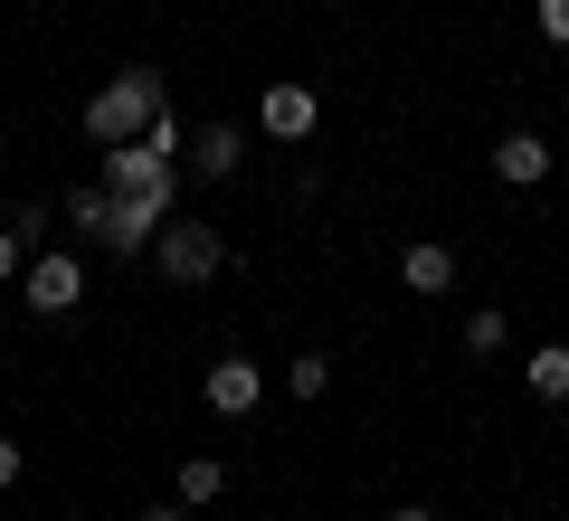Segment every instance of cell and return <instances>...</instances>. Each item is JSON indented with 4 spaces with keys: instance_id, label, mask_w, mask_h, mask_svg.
Wrapping results in <instances>:
<instances>
[{
    "instance_id": "obj_13",
    "label": "cell",
    "mask_w": 569,
    "mask_h": 521,
    "mask_svg": "<svg viewBox=\"0 0 569 521\" xmlns=\"http://www.w3.org/2000/svg\"><path fill=\"white\" fill-rule=\"evenodd\" d=\"M284 389H295V399H313V408H323V389H332V361H323V351H305V361L284 370Z\"/></svg>"
},
{
    "instance_id": "obj_11",
    "label": "cell",
    "mask_w": 569,
    "mask_h": 521,
    "mask_svg": "<svg viewBox=\"0 0 569 521\" xmlns=\"http://www.w3.org/2000/svg\"><path fill=\"white\" fill-rule=\"evenodd\" d=\"M219 493H228V464H219V455H181V502H190V512L219 502Z\"/></svg>"
},
{
    "instance_id": "obj_3",
    "label": "cell",
    "mask_w": 569,
    "mask_h": 521,
    "mask_svg": "<svg viewBox=\"0 0 569 521\" xmlns=\"http://www.w3.org/2000/svg\"><path fill=\"white\" fill-rule=\"evenodd\" d=\"M171 228V200H142V190H104V228L96 238L114 247V257H133V247H152Z\"/></svg>"
},
{
    "instance_id": "obj_14",
    "label": "cell",
    "mask_w": 569,
    "mask_h": 521,
    "mask_svg": "<svg viewBox=\"0 0 569 521\" xmlns=\"http://www.w3.org/2000/svg\"><path fill=\"white\" fill-rule=\"evenodd\" d=\"M67 228H104V181H86V190H67Z\"/></svg>"
},
{
    "instance_id": "obj_5",
    "label": "cell",
    "mask_w": 569,
    "mask_h": 521,
    "mask_svg": "<svg viewBox=\"0 0 569 521\" xmlns=\"http://www.w3.org/2000/svg\"><path fill=\"white\" fill-rule=\"evenodd\" d=\"M77 294H86V265L77 257H29V313H77Z\"/></svg>"
},
{
    "instance_id": "obj_19",
    "label": "cell",
    "mask_w": 569,
    "mask_h": 521,
    "mask_svg": "<svg viewBox=\"0 0 569 521\" xmlns=\"http://www.w3.org/2000/svg\"><path fill=\"white\" fill-rule=\"evenodd\" d=\"M389 521H437V512H427V502H399V512H389Z\"/></svg>"
},
{
    "instance_id": "obj_6",
    "label": "cell",
    "mask_w": 569,
    "mask_h": 521,
    "mask_svg": "<svg viewBox=\"0 0 569 521\" xmlns=\"http://www.w3.org/2000/svg\"><path fill=\"white\" fill-rule=\"evenodd\" d=\"M313 114H323V104H313V86H266V104H257V123H266L276 142H305Z\"/></svg>"
},
{
    "instance_id": "obj_17",
    "label": "cell",
    "mask_w": 569,
    "mask_h": 521,
    "mask_svg": "<svg viewBox=\"0 0 569 521\" xmlns=\"http://www.w3.org/2000/svg\"><path fill=\"white\" fill-rule=\"evenodd\" d=\"M10 483H20V445L0 437V493H10Z\"/></svg>"
},
{
    "instance_id": "obj_16",
    "label": "cell",
    "mask_w": 569,
    "mask_h": 521,
    "mask_svg": "<svg viewBox=\"0 0 569 521\" xmlns=\"http://www.w3.org/2000/svg\"><path fill=\"white\" fill-rule=\"evenodd\" d=\"M20 257H29V238H20L10 219H0V275H20Z\"/></svg>"
},
{
    "instance_id": "obj_9",
    "label": "cell",
    "mask_w": 569,
    "mask_h": 521,
    "mask_svg": "<svg viewBox=\"0 0 569 521\" xmlns=\"http://www.w3.org/2000/svg\"><path fill=\"white\" fill-rule=\"evenodd\" d=\"M493 171H503L512 190L550 181V142H541V133H503V142H493Z\"/></svg>"
},
{
    "instance_id": "obj_12",
    "label": "cell",
    "mask_w": 569,
    "mask_h": 521,
    "mask_svg": "<svg viewBox=\"0 0 569 521\" xmlns=\"http://www.w3.org/2000/svg\"><path fill=\"white\" fill-rule=\"evenodd\" d=\"M466 351H475V361L503 351V303H475V313H466Z\"/></svg>"
},
{
    "instance_id": "obj_18",
    "label": "cell",
    "mask_w": 569,
    "mask_h": 521,
    "mask_svg": "<svg viewBox=\"0 0 569 521\" xmlns=\"http://www.w3.org/2000/svg\"><path fill=\"white\" fill-rule=\"evenodd\" d=\"M190 512V502H152V512H133V521H181Z\"/></svg>"
},
{
    "instance_id": "obj_7",
    "label": "cell",
    "mask_w": 569,
    "mask_h": 521,
    "mask_svg": "<svg viewBox=\"0 0 569 521\" xmlns=\"http://www.w3.org/2000/svg\"><path fill=\"white\" fill-rule=\"evenodd\" d=\"M238 152H247L238 123H200V133H190V171H200V181H238Z\"/></svg>"
},
{
    "instance_id": "obj_2",
    "label": "cell",
    "mask_w": 569,
    "mask_h": 521,
    "mask_svg": "<svg viewBox=\"0 0 569 521\" xmlns=\"http://www.w3.org/2000/svg\"><path fill=\"white\" fill-rule=\"evenodd\" d=\"M152 257H162V275L171 284H209L228 265V247H219V228H200V219H171L162 238H152Z\"/></svg>"
},
{
    "instance_id": "obj_1",
    "label": "cell",
    "mask_w": 569,
    "mask_h": 521,
    "mask_svg": "<svg viewBox=\"0 0 569 521\" xmlns=\"http://www.w3.org/2000/svg\"><path fill=\"white\" fill-rule=\"evenodd\" d=\"M162 114V67H123L114 86H96L86 104V133L96 142H142V123Z\"/></svg>"
},
{
    "instance_id": "obj_8",
    "label": "cell",
    "mask_w": 569,
    "mask_h": 521,
    "mask_svg": "<svg viewBox=\"0 0 569 521\" xmlns=\"http://www.w3.org/2000/svg\"><path fill=\"white\" fill-rule=\"evenodd\" d=\"M399 284H408V294H447V284H456V247H437V238L399 247Z\"/></svg>"
},
{
    "instance_id": "obj_15",
    "label": "cell",
    "mask_w": 569,
    "mask_h": 521,
    "mask_svg": "<svg viewBox=\"0 0 569 521\" xmlns=\"http://www.w3.org/2000/svg\"><path fill=\"white\" fill-rule=\"evenodd\" d=\"M541 39H550V48H569V0H541Z\"/></svg>"
},
{
    "instance_id": "obj_10",
    "label": "cell",
    "mask_w": 569,
    "mask_h": 521,
    "mask_svg": "<svg viewBox=\"0 0 569 521\" xmlns=\"http://www.w3.org/2000/svg\"><path fill=\"white\" fill-rule=\"evenodd\" d=\"M522 389H531L541 408L569 399V341H541V351H531V361H522Z\"/></svg>"
},
{
    "instance_id": "obj_4",
    "label": "cell",
    "mask_w": 569,
    "mask_h": 521,
    "mask_svg": "<svg viewBox=\"0 0 569 521\" xmlns=\"http://www.w3.org/2000/svg\"><path fill=\"white\" fill-rule=\"evenodd\" d=\"M200 399L219 408V418H247V408L266 399V370L247 361V351H228V361H209V380H200Z\"/></svg>"
}]
</instances>
